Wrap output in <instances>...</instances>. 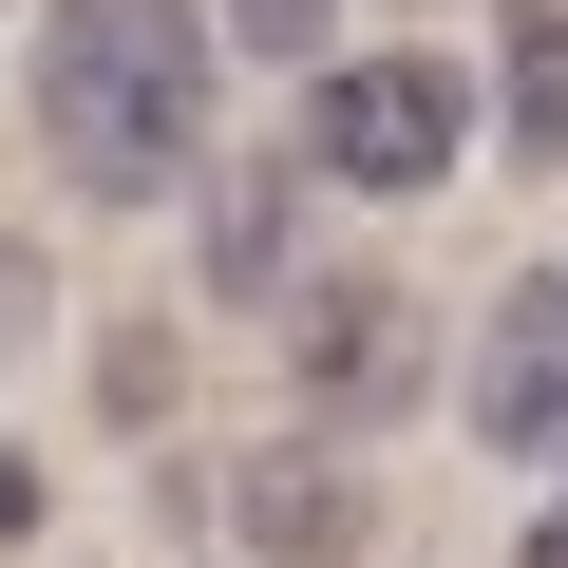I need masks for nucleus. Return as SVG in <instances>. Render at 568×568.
<instances>
[{
	"label": "nucleus",
	"mask_w": 568,
	"mask_h": 568,
	"mask_svg": "<svg viewBox=\"0 0 568 568\" xmlns=\"http://www.w3.org/2000/svg\"><path fill=\"white\" fill-rule=\"evenodd\" d=\"M493 114H511V152H568V0H511V39H493Z\"/></svg>",
	"instance_id": "7"
},
{
	"label": "nucleus",
	"mask_w": 568,
	"mask_h": 568,
	"mask_svg": "<svg viewBox=\"0 0 568 568\" xmlns=\"http://www.w3.org/2000/svg\"><path fill=\"white\" fill-rule=\"evenodd\" d=\"M95 417H114V436H133V417H171V342H133V323H114V342H95Z\"/></svg>",
	"instance_id": "8"
},
{
	"label": "nucleus",
	"mask_w": 568,
	"mask_h": 568,
	"mask_svg": "<svg viewBox=\"0 0 568 568\" xmlns=\"http://www.w3.org/2000/svg\"><path fill=\"white\" fill-rule=\"evenodd\" d=\"M304 190L323 171H284V152L209 171V304H284V284H304Z\"/></svg>",
	"instance_id": "6"
},
{
	"label": "nucleus",
	"mask_w": 568,
	"mask_h": 568,
	"mask_svg": "<svg viewBox=\"0 0 568 568\" xmlns=\"http://www.w3.org/2000/svg\"><path fill=\"white\" fill-rule=\"evenodd\" d=\"M227 530H246V568H361V474L323 455V436H265L246 474H227Z\"/></svg>",
	"instance_id": "5"
},
{
	"label": "nucleus",
	"mask_w": 568,
	"mask_h": 568,
	"mask_svg": "<svg viewBox=\"0 0 568 568\" xmlns=\"http://www.w3.org/2000/svg\"><path fill=\"white\" fill-rule=\"evenodd\" d=\"M246 58H342V0H227Z\"/></svg>",
	"instance_id": "9"
},
{
	"label": "nucleus",
	"mask_w": 568,
	"mask_h": 568,
	"mask_svg": "<svg viewBox=\"0 0 568 568\" xmlns=\"http://www.w3.org/2000/svg\"><path fill=\"white\" fill-rule=\"evenodd\" d=\"M284 398H304L323 436H361V417L436 398V323H417V284H379V265L284 284Z\"/></svg>",
	"instance_id": "3"
},
{
	"label": "nucleus",
	"mask_w": 568,
	"mask_h": 568,
	"mask_svg": "<svg viewBox=\"0 0 568 568\" xmlns=\"http://www.w3.org/2000/svg\"><path fill=\"white\" fill-rule=\"evenodd\" d=\"M511 568H568V493H549V511H530V530H511Z\"/></svg>",
	"instance_id": "11"
},
{
	"label": "nucleus",
	"mask_w": 568,
	"mask_h": 568,
	"mask_svg": "<svg viewBox=\"0 0 568 568\" xmlns=\"http://www.w3.org/2000/svg\"><path fill=\"white\" fill-rule=\"evenodd\" d=\"M474 436L493 455H568V265H530L474 323Z\"/></svg>",
	"instance_id": "4"
},
{
	"label": "nucleus",
	"mask_w": 568,
	"mask_h": 568,
	"mask_svg": "<svg viewBox=\"0 0 568 568\" xmlns=\"http://www.w3.org/2000/svg\"><path fill=\"white\" fill-rule=\"evenodd\" d=\"M39 152L95 209L209 171V0H39Z\"/></svg>",
	"instance_id": "1"
},
{
	"label": "nucleus",
	"mask_w": 568,
	"mask_h": 568,
	"mask_svg": "<svg viewBox=\"0 0 568 568\" xmlns=\"http://www.w3.org/2000/svg\"><path fill=\"white\" fill-rule=\"evenodd\" d=\"M20 530H39V455L0 436V549H20Z\"/></svg>",
	"instance_id": "10"
},
{
	"label": "nucleus",
	"mask_w": 568,
	"mask_h": 568,
	"mask_svg": "<svg viewBox=\"0 0 568 568\" xmlns=\"http://www.w3.org/2000/svg\"><path fill=\"white\" fill-rule=\"evenodd\" d=\"M474 152V77H436L417 39H379V58H304V171L323 190H436Z\"/></svg>",
	"instance_id": "2"
}]
</instances>
